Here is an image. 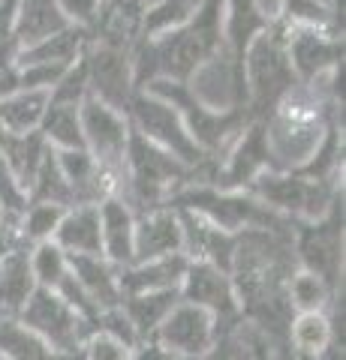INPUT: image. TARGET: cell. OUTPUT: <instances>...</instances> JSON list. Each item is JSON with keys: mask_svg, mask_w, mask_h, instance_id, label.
Returning <instances> with one entry per match:
<instances>
[{"mask_svg": "<svg viewBox=\"0 0 346 360\" xmlns=\"http://www.w3.org/2000/svg\"><path fill=\"white\" fill-rule=\"evenodd\" d=\"M223 49V0H199L196 13L181 27L157 39H139L132 45V78L144 90L157 78L190 82L211 54Z\"/></svg>", "mask_w": 346, "mask_h": 360, "instance_id": "obj_1", "label": "cell"}, {"mask_svg": "<svg viewBox=\"0 0 346 360\" xmlns=\"http://www.w3.org/2000/svg\"><path fill=\"white\" fill-rule=\"evenodd\" d=\"M127 186H124V205L132 213H144L154 207H163L172 193L196 184V172L172 153H166L157 144L130 127V144H127V162H124Z\"/></svg>", "mask_w": 346, "mask_h": 360, "instance_id": "obj_2", "label": "cell"}, {"mask_svg": "<svg viewBox=\"0 0 346 360\" xmlns=\"http://www.w3.org/2000/svg\"><path fill=\"white\" fill-rule=\"evenodd\" d=\"M166 207H181L193 210L208 222H214L217 229L238 234L244 229H271V231H292L295 222L283 217V213L271 210L262 205L259 198H253L244 189H217L208 184H190L184 189L169 195Z\"/></svg>", "mask_w": 346, "mask_h": 360, "instance_id": "obj_3", "label": "cell"}, {"mask_svg": "<svg viewBox=\"0 0 346 360\" xmlns=\"http://www.w3.org/2000/svg\"><path fill=\"white\" fill-rule=\"evenodd\" d=\"M148 94L160 96L163 103H169L178 115H181L187 132L193 135V141L199 144L211 162H220L223 153H226L235 139L244 132V127L253 120L250 108H232V111H211L208 105H202L199 99L190 94V87L184 82H169V78H157L151 82Z\"/></svg>", "mask_w": 346, "mask_h": 360, "instance_id": "obj_4", "label": "cell"}, {"mask_svg": "<svg viewBox=\"0 0 346 360\" xmlns=\"http://www.w3.org/2000/svg\"><path fill=\"white\" fill-rule=\"evenodd\" d=\"M244 84H247V108L253 120H262L298 84L286 54L283 21L268 25L247 45V51H244Z\"/></svg>", "mask_w": 346, "mask_h": 360, "instance_id": "obj_5", "label": "cell"}, {"mask_svg": "<svg viewBox=\"0 0 346 360\" xmlns=\"http://www.w3.org/2000/svg\"><path fill=\"white\" fill-rule=\"evenodd\" d=\"M127 120L142 139H148L151 144H157L166 153H172L175 160H181L196 172V184H214L217 177V162H211L208 156L199 150V144L193 141V135L187 132L181 115L163 103L160 96L148 94V90H136V96L127 105Z\"/></svg>", "mask_w": 346, "mask_h": 360, "instance_id": "obj_6", "label": "cell"}, {"mask_svg": "<svg viewBox=\"0 0 346 360\" xmlns=\"http://www.w3.org/2000/svg\"><path fill=\"white\" fill-rule=\"evenodd\" d=\"M244 193L292 222H316L331 210L334 201L343 198L338 180H316L301 172H262L244 186Z\"/></svg>", "mask_w": 346, "mask_h": 360, "instance_id": "obj_7", "label": "cell"}, {"mask_svg": "<svg viewBox=\"0 0 346 360\" xmlns=\"http://www.w3.org/2000/svg\"><path fill=\"white\" fill-rule=\"evenodd\" d=\"M82 135H85V150L94 156L97 165L118 184V198H124L127 174V144H130V120L121 111L103 105L99 99L87 96L82 108Z\"/></svg>", "mask_w": 346, "mask_h": 360, "instance_id": "obj_8", "label": "cell"}, {"mask_svg": "<svg viewBox=\"0 0 346 360\" xmlns=\"http://www.w3.org/2000/svg\"><path fill=\"white\" fill-rule=\"evenodd\" d=\"M16 321H21L27 330L42 336L51 348H58L63 354H82L85 342L94 336V324L82 319L63 297H58L49 288H39L30 295L25 309Z\"/></svg>", "mask_w": 346, "mask_h": 360, "instance_id": "obj_9", "label": "cell"}, {"mask_svg": "<svg viewBox=\"0 0 346 360\" xmlns=\"http://www.w3.org/2000/svg\"><path fill=\"white\" fill-rule=\"evenodd\" d=\"M298 267L316 274L338 291L343 274V198L316 222H295L292 229Z\"/></svg>", "mask_w": 346, "mask_h": 360, "instance_id": "obj_10", "label": "cell"}, {"mask_svg": "<svg viewBox=\"0 0 346 360\" xmlns=\"http://www.w3.org/2000/svg\"><path fill=\"white\" fill-rule=\"evenodd\" d=\"M85 66H87V87L91 96L103 105L127 115L130 99L136 96V78H132V49L124 45L99 42L91 37L85 49Z\"/></svg>", "mask_w": 346, "mask_h": 360, "instance_id": "obj_11", "label": "cell"}, {"mask_svg": "<svg viewBox=\"0 0 346 360\" xmlns=\"http://www.w3.org/2000/svg\"><path fill=\"white\" fill-rule=\"evenodd\" d=\"M190 87L199 103L208 105L211 111H232V108H247V84H244V60H238L235 54H229L226 49H220L217 54L199 66L190 75Z\"/></svg>", "mask_w": 346, "mask_h": 360, "instance_id": "obj_12", "label": "cell"}, {"mask_svg": "<svg viewBox=\"0 0 346 360\" xmlns=\"http://www.w3.org/2000/svg\"><path fill=\"white\" fill-rule=\"evenodd\" d=\"M286 54L298 82L331 72L343 63V37L326 25H286Z\"/></svg>", "mask_w": 346, "mask_h": 360, "instance_id": "obj_13", "label": "cell"}, {"mask_svg": "<svg viewBox=\"0 0 346 360\" xmlns=\"http://www.w3.org/2000/svg\"><path fill=\"white\" fill-rule=\"evenodd\" d=\"M178 291H181V300L196 303V307H202L214 315V324H226V321L241 319V307H238L232 276L208 262H190Z\"/></svg>", "mask_w": 346, "mask_h": 360, "instance_id": "obj_14", "label": "cell"}, {"mask_svg": "<svg viewBox=\"0 0 346 360\" xmlns=\"http://www.w3.org/2000/svg\"><path fill=\"white\" fill-rule=\"evenodd\" d=\"M154 340L175 357L199 360L208 352V345L214 342V315L202 307H196V303L178 300L172 312L163 319L157 333H154Z\"/></svg>", "mask_w": 346, "mask_h": 360, "instance_id": "obj_15", "label": "cell"}, {"mask_svg": "<svg viewBox=\"0 0 346 360\" xmlns=\"http://www.w3.org/2000/svg\"><path fill=\"white\" fill-rule=\"evenodd\" d=\"M262 172H268V148H265V127L262 120H250L235 144L223 153L217 162V177L211 186L217 189H244Z\"/></svg>", "mask_w": 346, "mask_h": 360, "instance_id": "obj_16", "label": "cell"}, {"mask_svg": "<svg viewBox=\"0 0 346 360\" xmlns=\"http://www.w3.org/2000/svg\"><path fill=\"white\" fill-rule=\"evenodd\" d=\"M178 210V222H181V252L190 262H208L220 267L223 274L232 270V252H235V234L217 229L214 222L199 217L193 210Z\"/></svg>", "mask_w": 346, "mask_h": 360, "instance_id": "obj_17", "label": "cell"}, {"mask_svg": "<svg viewBox=\"0 0 346 360\" xmlns=\"http://www.w3.org/2000/svg\"><path fill=\"white\" fill-rule=\"evenodd\" d=\"M181 252V222L175 207H154L136 213V229H132V264L151 262V258Z\"/></svg>", "mask_w": 346, "mask_h": 360, "instance_id": "obj_18", "label": "cell"}, {"mask_svg": "<svg viewBox=\"0 0 346 360\" xmlns=\"http://www.w3.org/2000/svg\"><path fill=\"white\" fill-rule=\"evenodd\" d=\"M33 291L37 279L30 270V246L16 240L0 258V321H16Z\"/></svg>", "mask_w": 346, "mask_h": 360, "instance_id": "obj_19", "label": "cell"}, {"mask_svg": "<svg viewBox=\"0 0 346 360\" xmlns=\"http://www.w3.org/2000/svg\"><path fill=\"white\" fill-rule=\"evenodd\" d=\"M190 258L184 252L151 258V262H136L118 270L121 295H142V291H172L181 288Z\"/></svg>", "mask_w": 346, "mask_h": 360, "instance_id": "obj_20", "label": "cell"}, {"mask_svg": "<svg viewBox=\"0 0 346 360\" xmlns=\"http://www.w3.org/2000/svg\"><path fill=\"white\" fill-rule=\"evenodd\" d=\"M99 238H103V258L115 267L132 264V229H136V213L121 198L99 201Z\"/></svg>", "mask_w": 346, "mask_h": 360, "instance_id": "obj_21", "label": "cell"}, {"mask_svg": "<svg viewBox=\"0 0 346 360\" xmlns=\"http://www.w3.org/2000/svg\"><path fill=\"white\" fill-rule=\"evenodd\" d=\"M70 270L75 276V283L85 288V295L94 300V307L115 309L121 307V283H118V270L111 262H106L103 255H70Z\"/></svg>", "mask_w": 346, "mask_h": 360, "instance_id": "obj_22", "label": "cell"}, {"mask_svg": "<svg viewBox=\"0 0 346 360\" xmlns=\"http://www.w3.org/2000/svg\"><path fill=\"white\" fill-rule=\"evenodd\" d=\"M54 243L66 255H103V238H99V207L75 205L63 210V219L54 231Z\"/></svg>", "mask_w": 346, "mask_h": 360, "instance_id": "obj_23", "label": "cell"}, {"mask_svg": "<svg viewBox=\"0 0 346 360\" xmlns=\"http://www.w3.org/2000/svg\"><path fill=\"white\" fill-rule=\"evenodd\" d=\"M274 25L262 15L256 0H223V49L244 60L247 45L259 37V33Z\"/></svg>", "mask_w": 346, "mask_h": 360, "instance_id": "obj_24", "label": "cell"}, {"mask_svg": "<svg viewBox=\"0 0 346 360\" xmlns=\"http://www.w3.org/2000/svg\"><path fill=\"white\" fill-rule=\"evenodd\" d=\"M87 42H91V30L66 25L63 30L21 49L16 58V66H30V63H66L70 66L85 54Z\"/></svg>", "mask_w": 346, "mask_h": 360, "instance_id": "obj_25", "label": "cell"}, {"mask_svg": "<svg viewBox=\"0 0 346 360\" xmlns=\"http://www.w3.org/2000/svg\"><path fill=\"white\" fill-rule=\"evenodd\" d=\"M49 141L42 139L39 129L33 132H0V156H4V162L9 165V172L18 177V184L30 189L33 177H37L42 160H46L49 153Z\"/></svg>", "mask_w": 346, "mask_h": 360, "instance_id": "obj_26", "label": "cell"}, {"mask_svg": "<svg viewBox=\"0 0 346 360\" xmlns=\"http://www.w3.org/2000/svg\"><path fill=\"white\" fill-rule=\"evenodd\" d=\"M181 300V291H142V295H124L121 297V312L130 319V324L136 328L139 340H151L163 319L172 312V307Z\"/></svg>", "mask_w": 346, "mask_h": 360, "instance_id": "obj_27", "label": "cell"}, {"mask_svg": "<svg viewBox=\"0 0 346 360\" xmlns=\"http://www.w3.org/2000/svg\"><path fill=\"white\" fill-rule=\"evenodd\" d=\"M70 21L61 15V9L54 0H21L18 4V15H16V27H13V39L21 49L51 37V33L63 30Z\"/></svg>", "mask_w": 346, "mask_h": 360, "instance_id": "obj_28", "label": "cell"}, {"mask_svg": "<svg viewBox=\"0 0 346 360\" xmlns=\"http://www.w3.org/2000/svg\"><path fill=\"white\" fill-rule=\"evenodd\" d=\"M265 336L244 319L214 324V342L208 345V352L199 360H256Z\"/></svg>", "mask_w": 346, "mask_h": 360, "instance_id": "obj_29", "label": "cell"}, {"mask_svg": "<svg viewBox=\"0 0 346 360\" xmlns=\"http://www.w3.org/2000/svg\"><path fill=\"white\" fill-rule=\"evenodd\" d=\"M334 340V328L328 319V309L319 312H295L289 321V348L304 357V360H316Z\"/></svg>", "mask_w": 346, "mask_h": 360, "instance_id": "obj_30", "label": "cell"}, {"mask_svg": "<svg viewBox=\"0 0 346 360\" xmlns=\"http://www.w3.org/2000/svg\"><path fill=\"white\" fill-rule=\"evenodd\" d=\"M0 354L6 360H82V354H63L21 321H0Z\"/></svg>", "mask_w": 346, "mask_h": 360, "instance_id": "obj_31", "label": "cell"}, {"mask_svg": "<svg viewBox=\"0 0 346 360\" xmlns=\"http://www.w3.org/2000/svg\"><path fill=\"white\" fill-rule=\"evenodd\" d=\"M49 105V90H16L0 99V132H33Z\"/></svg>", "mask_w": 346, "mask_h": 360, "instance_id": "obj_32", "label": "cell"}, {"mask_svg": "<svg viewBox=\"0 0 346 360\" xmlns=\"http://www.w3.org/2000/svg\"><path fill=\"white\" fill-rule=\"evenodd\" d=\"M82 105H58L49 103L46 115L39 120V132L54 150H85V135H82Z\"/></svg>", "mask_w": 346, "mask_h": 360, "instance_id": "obj_33", "label": "cell"}, {"mask_svg": "<svg viewBox=\"0 0 346 360\" xmlns=\"http://www.w3.org/2000/svg\"><path fill=\"white\" fill-rule=\"evenodd\" d=\"M196 6L199 0H148V4H142L139 39H157L163 33L181 27L196 13Z\"/></svg>", "mask_w": 346, "mask_h": 360, "instance_id": "obj_34", "label": "cell"}, {"mask_svg": "<svg viewBox=\"0 0 346 360\" xmlns=\"http://www.w3.org/2000/svg\"><path fill=\"white\" fill-rule=\"evenodd\" d=\"M30 201H39V205H58V207H73V193H70V184L63 180L61 174V165H58V156H54V148L46 153L42 160L37 177L27 189Z\"/></svg>", "mask_w": 346, "mask_h": 360, "instance_id": "obj_35", "label": "cell"}, {"mask_svg": "<svg viewBox=\"0 0 346 360\" xmlns=\"http://www.w3.org/2000/svg\"><path fill=\"white\" fill-rule=\"evenodd\" d=\"M340 291V288H338ZM326 279H319L316 274L310 270H295V276L289 279L286 285V295H289V303H292L295 312H319V309H328L331 297L338 295Z\"/></svg>", "mask_w": 346, "mask_h": 360, "instance_id": "obj_36", "label": "cell"}, {"mask_svg": "<svg viewBox=\"0 0 346 360\" xmlns=\"http://www.w3.org/2000/svg\"><path fill=\"white\" fill-rule=\"evenodd\" d=\"M63 210H66V207L30 201L27 210L21 213V219H18V225H16L18 240L27 243V246H37V243L51 240L54 231H58V225H61V219H63Z\"/></svg>", "mask_w": 346, "mask_h": 360, "instance_id": "obj_37", "label": "cell"}, {"mask_svg": "<svg viewBox=\"0 0 346 360\" xmlns=\"http://www.w3.org/2000/svg\"><path fill=\"white\" fill-rule=\"evenodd\" d=\"M30 270H33V279H37L39 288L54 291L63 283V276L70 274V255L54 240L37 243V246H30Z\"/></svg>", "mask_w": 346, "mask_h": 360, "instance_id": "obj_38", "label": "cell"}, {"mask_svg": "<svg viewBox=\"0 0 346 360\" xmlns=\"http://www.w3.org/2000/svg\"><path fill=\"white\" fill-rule=\"evenodd\" d=\"M27 205H30L27 189L18 184V177L9 172V165L4 162V156H0V222L18 225Z\"/></svg>", "mask_w": 346, "mask_h": 360, "instance_id": "obj_39", "label": "cell"}, {"mask_svg": "<svg viewBox=\"0 0 346 360\" xmlns=\"http://www.w3.org/2000/svg\"><path fill=\"white\" fill-rule=\"evenodd\" d=\"M91 96V87H87V66L85 58H79L75 63H70L58 84L49 90V103H58V105H82L85 99Z\"/></svg>", "mask_w": 346, "mask_h": 360, "instance_id": "obj_40", "label": "cell"}, {"mask_svg": "<svg viewBox=\"0 0 346 360\" xmlns=\"http://www.w3.org/2000/svg\"><path fill=\"white\" fill-rule=\"evenodd\" d=\"M277 4H280V21H286V25H326V27H334L331 9L322 4V0H277Z\"/></svg>", "mask_w": 346, "mask_h": 360, "instance_id": "obj_41", "label": "cell"}, {"mask_svg": "<svg viewBox=\"0 0 346 360\" xmlns=\"http://www.w3.org/2000/svg\"><path fill=\"white\" fill-rule=\"evenodd\" d=\"M97 333L111 336V340H118L121 345H127L130 352L142 342V340H139V333H136V328L130 324V319H127L124 312H121V307L99 312V319H97Z\"/></svg>", "mask_w": 346, "mask_h": 360, "instance_id": "obj_42", "label": "cell"}, {"mask_svg": "<svg viewBox=\"0 0 346 360\" xmlns=\"http://www.w3.org/2000/svg\"><path fill=\"white\" fill-rule=\"evenodd\" d=\"M54 4H58L61 15L70 21V25L85 27V30H94L99 9H103V0H54Z\"/></svg>", "mask_w": 346, "mask_h": 360, "instance_id": "obj_43", "label": "cell"}, {"mask_svg": "<svg viewBox=\"0 0 346 360\" xmlns=\"http://www.w3.org/2000/svg\"><path fill=\"white\" fill-rule=\"evenodd\" d=\"M130 348L106 333H94L82 348V360H130Z\"/></svg>", "mask_w": 346, "mask_h": 360, "instance_id": "obj_44", "label": "cell"}, {"mask_svg": "<svg viewBox=\"0 0 346 360\" xmlns=\"http://www.w3.org/2000/svg\"><path fill=\"white\" fill-rule=\"evenodd\" d=\"M130 360H175V354L166 352V348L151 336V340H142L136 348H132Z\"/></svg>", "mask_w": 346, "mask_h": 360, "instance_id": "obj_45", "label": "cell"}, {"mask_svg": "<svg viewBox=\"0 0 346 360\" xmlns=\"http://www.w3.org/2000/svg\"><path fill=\"white\" fill-rule=\"evenodd\" d=\"M322 4H326V6H328V9H331V4H334V0H322Z\"/></svg>", "mask_w": 346, "mask_h": 360, "instance_id": "obj_46", "label": "cell"}, {"mask_svg": "<svg viewBox=\"0 0 346 360\" xmlns=\"http://www.w3.org/2000/svg\"><path fill=\"white\" fill-rule=\"evenodd\" d=\"M175 360H196V357H175Z\"/></svg>", "mask_w": 346, "mask_h": 360, "instance_id": "obj_47", "label": "cell"}, {"mask_svg": "<svg viewBox=\"0 0 346 360\" xmlns=\"http://www.w3.org/2000/svg\"><path fill=\"white\" fill-rule=\"evenodd\" d=\"M0 360H6V357H4V354H0Z\"/></svg>", "mask_w": 346, "mask_h": 360, "instance_id": "obj_48", "label": "cell"}]
</instances>
